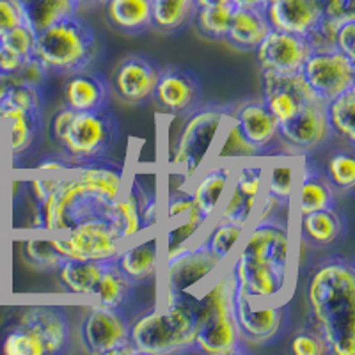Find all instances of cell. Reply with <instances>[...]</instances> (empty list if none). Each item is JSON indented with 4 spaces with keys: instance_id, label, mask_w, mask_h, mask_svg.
Here are the masks:
<instances>
[{
    "instance_id": "obj_1",
    "label": "cell",
    "mask_w": 355,
    "mask_h": 355,
    "mask_svg": "<svg viewBox=\"0 0 355 355\" xmlns=\"http://www.w3.org/2000/svg\"><path fill=\"white\" fill-rule=\"evenodd\" d=\"M293 208L256 217L227 261L234 283L254 302L281 304L291 295L297 274Z\"/></svg>"
},
{
    "instance_id": "obj_2",
    "label": "cell",
    "mask_w": 355,
    "mask_h": 355,
    "mask_svg": "<svg viewBox=\"0 0 355 355\" xmlns=\"http://www.w3.org/2000/svg\"><path fill=\"white\" fill-rule=\"evenodd\" d=\"M307 327L315 329L327 354H355V266L331 254L311 268L306 283Z\"/></svg>"
},
{
    "instance_id": "obj_3",
    "label": "cell",
    "mask_w": 355,
    "mask_h": 355,
    "mask_svg": "<svg viewBox=\"0 0 355 355\" xmlns=\"http://www.w3.org/2000/svg\"><path fill=\"white\" fill-rule=\"evenodd\" d=\"M199 322V295L196 291H167L137 320L130 322V343L137 354L194 352Z\"/></svg>"
},
{
    "instance_id": "obj_4",
    "label": "cell",
    "mask_w": 355,
    "mask_h": 355,
    "mask_svg": "<svg viewBox=\"0 0 355 355\" xmlns=\"http://www.w3.org/2000/svg\"><path fill=\"white\" fill-rule=\"evenodd\" d=\"M233 275L230 266L205 283L199 295V322L194 338V352L206 355H236L249 352L231 313Z\"/></svg>"
},
{
    "instance_id": "obj_5",
    "label": "cell",
    "mask_w": 355,
    "mask_h": 355,
    "mask_svg": "<svg viewBox=\"0 0 355 355\" xmlns=\"http://www.w3.org/2000/svg\"><path fill=\"white\" fill-rule=\"evenodd\" d=\"M110 206L112 202L68 171L61 174L52 194L40 205H34L28 230L40 233L75 230L94 218H109Z\"/></svg>"
},
{
    "instance_id": "obj_6",
    "label": "cell",
    "mask_w": 355,
    "mask_h": 355,
    "mask_svg": "<svg viewBox=\"0 0 355 355\" xmlns=\"http://www.w3.org/2000/svg\"><path fill=\"white\" fill-rule=\"evenodd\" d=\"M233 105L208 103L199 105L185 116V123L178 132L169 151V169L180 178V185L189 187L196 174L202 169L215 151L222 126Z\"/></svg>"
},
{
    "instance_id": "obj_7",
    "label": "cell",
    "mask_w": 355,
    "mask_h": 355,
    "mask_svg": "<svg viewBox=\"0 0 355 355\" xmlns=\"http://www.w3.org/2000/svg\"><path fill=\"white\" fill-rule=\"evenodd\" d=\"M71 341L68 313L57 306L24 307L0 339L6 355H55L64 354Z\"/></svg>"
},
{
    "instance_id": "obj_8",
    "label": "cell",
    "mask_w": 355,
    "mask_h": 355,
    "mask_svg": "<svg viewBox=\"0 0 355 355\" xmlns=\"http://www.w3.org/2000/svg\"><path fill=\"white\" fill-rule=\"evenodd\" d=\"M96 52V34L78 12L36 33L34 55L49 71L71 75L87 69Z\"/></svg>"
},
{
    "instance_id": "obj_9",
    "label": "cell",
    "mask_w": 355,
    "mask_h": 355,
    "mask_svg": "<svg viewBox=\"0 0 355 355\" xmlns=\"http://www.w3.org/2000/svg\"><path fill=\"white\" fill-rule=\"evenodd\" d=\"M119 139V121L110 107L87 112H75L68 130L59 142V150L71 164L109 158Z\"/></svg>"
},
{
    "instance_id": "obj_10",
    "label": "cell",
    "mask_w": 355,
    "mask_h": 355,
    "mask_svg": "<svg viewBox=\"0 0 355 355\" xmlns=\"http://www.w3.org/2000/svg\"><path fill=\"white\" fill-rule=\"evenodd\" d=\"M130 320L123 309H110L100 304L84 307L78 325V341L91 355L137 354L130 343Z\"/></svg>"
},
{
    "instance_id": "obj_11",
    "label": "cell",
    "mask_w": 355,
    "mask_h": 355,
    "mask_svg": "<svg viewBox=\"0 0 355 355\" xmlns=\"http://www.w3.org/2000/svg\"><path fill=\"white\" fill-rule=\"evenodd\" d=\"M265 158L256 157L236 162L227 198L222 199L214 218L247 227L256 218L265 190Z\"/></svg>"
},
{
    "instance_id": "obj_12",
    "label": "cell",
    "mask_w": 355,
    "mask_h": 355,
    "mask_svg": "<svg viewBox=\"0 0 355 355\" xmlns=\"http://www.w3.org/2000/svg\"><path fill=\"white\" fill-rule=\"evenodd\" d=\"M224 265L226 261L217 258L201 240H198L171 258L162 259L157 274L160 293L196 291V288L208 283Z\"/></svg>"
},
{
    "instance_id": "obj_13",
    "label": "cell",
    "mask_w": 355,
    "mask_h": 355,
    "mask_svg": "<svg viewBox=\"0 0 355 355\" xmlns=\"http://www.w3.org/2000/svg\"><path fill=\"white\" fill-rule=\"evenodd\" d=\"M49 234L64 259H110L125 245L109 218H94L75 230Z\"/></svg>"
},
{
    "instance_id": "obj_14",
    "label": "cell",
    "mask_w": 355,
    "mask_h": 355,
    "mask_svg": "<svg viewBox=\"0 0 355 355\" xmlns=\"http://www.w3.org/2000/svg\"><path fill=\"white\" fill-rule=\"evenodd\" d=\"M300 75L311 91L325 103L355 87V62L338 50H313Z\"/></svg>"
},
{
    "instance_id": "obj_15",
    "label": "cell",
    "mask_w": 355,
    "mask_h": 355,
    "mask_svg": "<svg viewBox=\"0 0 355 355\" xmlns=\"http://www.w3.org/2000/svg\"><path fill=\"white\" fill-rule=\"evenodd\" d=\"M231 313L245 345H266L283 327V306L250 300L234 283L231 286Z\"/></svg>"
},
{
    "instance_id": "obj_16",
    "label": "cell",
    "mask_w": 355,
    "mask_h": 355,
    "mask_svg": "<svg viewBox=\"0 0 355 355\" xmlns=\"http://www.w3.org/2000/svg\"><path fill=\"white\" fill-rule=\"evenodd\" d=\"M160 66L142 53L123 57L110 77V91L126 105H144L153 100Z\"/></svg>"
},
{
    "instance_id": "obj_17",
    "label": "cell",
    "mask_w": 355,
    "mask_h": 355,
    "mask_svg": "<svg viewBox=\"0 0 355 355\" xmlns=\"http://www.w3.org/2000/svg\"><path fill=\"white\" fill-rule=\"evenodd\" d=\"M151 101H155L166 116L185 117L202 105L201 80L192 71L178 66L160 68Z\"/></svg>"
},
{
    "instance_id": "obj_18",
    "label": "cell",
    "mask_w": 355,
    "mask_h": 355,
    "mask_svg": "<svg viewBox=\"0 0 355 355\" xmlns=\"http://www.w3.org/2000/svg\"><path fill=\"white\" fill-rule=\"evenodd\" d=\"M316 98L318 96L311 91L300 73L277 75L261 71V101L279 125L290 121L295 114H299Z\"/></svg>"
},
{
    "instance_id": "obj_19",
    "label": "cell",
    "mask_w": 355,
    "mask_h": 355,
    "mask_svg": "<svg viewBox=\"0 0 355 355\" xmlns=\"http://www.w3.org/2000/svg\"><path fill=\"white\" fill-rule=\"evenodd\" d=\"M311 52L313 46L307 37L270 28L256 49V61L261 71L293 75L300 73Z\"/></svg>"
},
{
    "instance_id": "obj_20",
    "label": "cell",
    "mask_w": 355,
    "mask_h": 355,
    "mask_svg": "<svg viewBox=\"0 0 355 355\" xmlns=\"http://www.w3.org/2000/svg\"><path fill=\"white\" fill-rule=\"evenodd\" d=\"M281 144L297 153H309L331 139L325 117V101L316 98L309 101L290 121L279 125Z\"/></svg>"
},
{
    "instance_id": "obj_21",
    "label": "cell",
    "mask_w": 355,
    "mask_h": 355,
    "mask_svg": "<svg viewBox=\"0 0 355 355\" xmlns=\"http://www.w3.org/2000/svg\"><path fill=\"white\" fill-rule=\"evenodd\" d=\"M231 117L239 126L242 137L249 142L261 157L274 153L275 146L281 144L279 123L259 100H245L236 107H231Z\"/></svg>"
},
{
    "instance_id": "obj_22",
    "label": "cell",
    "mask_w": 355,
    "mask_h": 355,
    "mask_svg": "<svg viewBox=\"0 0 355 355\" xmlns=\"http://www.w3.org/2000/svg\"><path fill=\"white\" fill-rule=\"evenodd\" d=\"M236 162L222 160V158H210L202 169L189 183V190L192 199L201 210V214L208 218V222L217 214L222 199L226 198L227 189L231 185Z\"/></svg>"
},
{
    "instance_id": "obj_23",
    "label": "cell",
    "mask_w": 355,
    "mask_h": 355,
    "mask_svg": "<svg viewBox=\"0 0 355 355\" xmlns=\"http://www.w3.org/2000/svg\"><path fill=\"white\" fill-rule=\"evenodd\" d=\"M114 259L117 268L135 284L157 275L162 263L160 230L144 231L141 236L125 243Z\"/></svg>"
},
{
    "instance_id": "obj_24",
    "label": "cell",
    "mask_w": 355,
    "mask_h": 355,
    "mask_svg": "<svg viewBox=\"0 0 355 355\" xmlns=\"http://www.w3.org/2000/svg\"><path fill=\"white\" fill-rule=\"evenodd\" d=\"M299 185L295 187L293 215L309 214L322 208H336V190L315 160L302 155L299 166Z\"/></svg>"
},
{
    "instance_id": "obj_25",
    "label": "cell",
    "mask_w": 355,
    "mask_h": 355,
    "mask_svg": "<svg viewBox=\"0 0 355 355\" xmlns=\"http://www.w3.org/2000/svg\"><path fill=\"white\" fill-rule=\"evenodd\" d=\"M263 11L270 28L304 37L315 33V28L323 20L322 12L313 0H274L272 4L265 6Z\"/></svg>"
},
{
    "instance_id": "obj_26",
    "label": "cell",
    "mask_w": 355,
    "mask_h": 355,
    "mask_svg": "<svg viewBox=\"0 0 355 355\" xmlns=\"http://www.w3.org/2000/svg\"><path fill=\"white\" fill-rule=\"evenodd\" d=\"M110 84L100 73L82 71L68 75L64 82V105L75 112L105 109L110 105Z\"/></svg>"
},
{
    "instance_id": "obj_27",
    "label": "cell",
    "mask_w": 355,
    "mask_h": 355,
    "mask_svg": "<svg viewBox=\"0 0 355 355\" xmlns=\"http://www.w3.org/2000/svg\"><path fill=\"white\" fill-rule=\"evenodd\" d=\"M150 189H146L139 178H133L130 185H125L123 194L112 202L109 220L123 243H128L144 233L142 227V205Z\"/></svg>"
},
{
    "instance_id": "obj_28",
    "label": "cell",
    "mask_w": 355,
    "mask_h": 355,
    "mask_svg": "<svg viewBox=\"0 0 355 355\" xmlns=\"http://www.w3.org/2000/svg\"><path fill=\"white\" fill-rule=\"evenodd\" d=\"M300 158L295 153H272L265 158V190L263 194L281 206L293 208L295 187L299 178Z\"/></svg>"
},
{
    "instance_id": "obj_29",
    "label": "cell",
    "mask_w": 355,
    "mask_h": 355,
    "mask_svg": "<svg viewBox=\"0 0 355 355\" xmlns=\"http://www.w3.org/2000/svg\"><path fill=\"white\" fill-rule=\"evenodd\" d=\"M2 105V103H0ZM4 109V146L2 151H8L11 158H18L33 146L43 128V112L6 107Z\"/></svg>"
},
{
    "instance_id": "obj_30",
    "label": "cell",
    "mask_w": 355,
    "mask_h": 355,
    "mask_svg": "<svg viewBox=\"0 0 355 355\" xmlns=\"http://www.w3.org/2000/svg\"><path fill=\"white\" fill-rule=\"evenodd\" d=\"M71 173L110 202L116 201L125 190V166L109 158L75 164Z\"/></svg>"
},
{
    "instance_id": "obj_31",
    "label": "cell",
    "mask_w": 355,
    "mask_h": 355,
    "mask_svg": "<svg viewBox=\"0 0 355 355\" xmlns=\"http://www.w3.org/2000/svg\"><path fill=\"white\" fill-rule=\"evenodd\" d=\"M105 20L116 33L137 36L153 28L151 0H103Z\"/></svg>"
},
{
    "instance_id": "obj_32",
    "label": "cell",
    "mask_w": 355,
    "mask_h": 355,
    "mask_svg": "<svg viewBox=\"0 0 355 355\" xmlns=\"http://www.w3.org/2000/svg\"><path fill=\"white\" fill-rule=\"evenodd\" d=\"M297 231L300 242L311 247H329L343 234V215L338 211V206L297 215Z\"/></svg>"
},
{
    "instance_id": "obj_33",
    "label": "cell",
    "mask_w": 355,
    "mask_h": 355,
    "mask_svg": "<svg viewBox=\"0 0 355 355\" xmlns=\"http://www.w3.org/2000/svg\"><path fill=\"white\" fill-rule=\"evenodd\" d=\"M107 261L109 259H64L55 270L59 286L68 293L94 297Z\"/></svg>"
},
{
    "instance_id": "obj_34",
    "label": "cell",
    "mask_w": 355,
    "mask_h": 355,
    "mask_svg": "<svg viewBox=\"0 0 355 355\" xmlns=\"http://www.w3.org/2000/svg\"><path fill=\"white\" fill-rule=\"evenodd\" d=\"M268 31L270 25L263 9L234 8L226 41L242 52H256Z\"/></svg>"
},
{
    "instance_id": "obj_35",
    "label": "cell",
    "mask_w": 355,
    "mask_h": 355,
    "mask_svg": "<svg viewBox=\"0 0 355 355\" xmlns=\"http://www.w3.org/2000/svg\"><path fill=\"white\" fill-rule=\"evenodd\" d=\"M36 33L27 24L11 28L0 36V71L2 77L11 78L18 69L34 55Z\"/></svg>"
},
{
    "instance_id": "obj_36",
    "label": "cell",
    "mask_w": 355,
    "mask_h": 355,
    "mask_svg": "<svg viewBox=\"0 0 355 355\" xmlns=\"http://www.w3.org/2000/svg\"><path fill=\"white\" fill-rule=\"evenodd\" d=\"M15 2L24 15L25 24L34 33H40L62 18L80 12L78 0H15Z\"/></svg>"
},
{
    "instance_id": "obj_37",
    "label": "cell",
    "mask_w": 355,
    "mask_h": 355,
    "mask_svg": "<svg viewBox=\"0 0 355 355\" xmlns=\"http://www.w3.org/2000/svg\"><path fill=\"white\" fill-rule=\"evenodd\" d=\"M355 87L348 89L345 93L338 94L336 98L325 103V117L331 137L339 139L345 146L354 148L355 146Z\"/></svg>"
},
{
    "instance_id": "obj_38",
    "label": "cell",
    "mask_w": 355,
    "mask_h": 355,
    "mask_svg": "<svg viewBox=\"0 0 355 355\" xmlns=\"http://www.w3.org/2000/svg\"><path fill=\"white\" fill-rule=\"evenodd\" d=\"M135 286L137 284L132 283L117 268L116 259H109L105 270L101 274L100 283H98L96 293H94V297L98 299L96 304H100L103 307H110V309H123L133 297Z\"/></svg>"
},
{
    "instance_id": "obj_39",
    "label": "cell",
    "mask_w": 355,
    "mask_h": 355,
    "mask_svg": "<svg viewBox=\"0 0 355 355\" xmlns=\"http://www.w3.org/2000/svg\"><path fill=\"white\" fill-rule=\"evenodd\" d=\"M245 230L247 227L233 224V222L211 218L210 224L202 230L199 240H201L217 258H220L222 261L227 263L231 259V256L234 254L236 247H239Z\"/></svg>"
},
{
    "instance_id": "obj_40",
    "label": "cell",
    "mask_w": 355,
    "mask_h": 355,
    "mask_svg": "<svg viewBox=\"0 0 355 355\" xmlns=\"http://www.w3.org/2000/svg\"><path fill=\"white\" fill-rule=\"evenodd\" d=\"M196 0H151L153 28L160 33H178L194 18Z\"/></svg>"
},
{
    "instance_id": "obj_41",
    "label": "cell",
    "mask_w": 355,
    "mask_h": 355,
    "mask_svg": "<svg viewBox=\"0 0 355 355\" xmlns=\"http://www.w3.org/2000/svg\"><path fill=\"white\" fill-rule=\"evenodd\" d=\"M33 233V236L21 240V254L25 263L41 272L57 270V266L64 261V256L53 245L49 233H40V231Z\"/></svg>"
},
{
    "instance_id": "obj_42",
    "label": "cell",
    "mask_w": 355,
    "mask_h": 355,
    "mask_svg": "<svg viewBox=\"0 0 355 355\" xmlns=\"http://www.w3.org/2000/svg\"><path fill=\"white\" fill-rule=\"evenodd\" d=\"M178 220H194L202 224V226L210 224L208 218L201 214L194 199H192L189 187L185 185H180L178 189L169 190L166 198L162 199V224H169V222Z\"/></svg>"
},
{
    "instance_id": "obj_43",
    "label": "cell",
    "mask_w": 355,
    "mask_h": 355,
    "mask_svg": "<svg viewBox=\"0 0 355 355\" xmlns=\"http://www.w3.org/2000/svg\"><path fill=\"white\" fill-rule=\"evenodd\" d=\"M233 4H218L208 6V8H198L194 12L196 31L201 36L215 41H226L227 31L231 25V17H233Z\"/></svg>"
},
{
    "instance_id": "obj_44",
    "label": "cell",
    "mask_w": 355,
    "mask_h": 355,
    "mask_svg": "<svg viewBox=\"0 0 355 355\" xmlns=\"http://www.w3.org/2000/svg\"><path fill=\"white\" fill-rule=\"evenodd\" d=\"M206 226L194 220H178L162 224L160 226V245H162V259L171 258L173 254L185 249L190 243L198 242L202 230Z\"/></svg>"
},
{
    "instance_id": "obj_45",
    "label": "cell",
    "mask_w": 355,
    "mask_h": 355,
    "mask_svg": "<svg viewBox=\"0 0 355 355\" xmlns=\"http://www.w3.org/2000/svg\"><path fill=\"white\" fill-rule=\"evenodd\" d=\"M325 176H327L329 183L336 192H350L355 187V158H354V148L348 146H341L339 150L332 151L327 158L325 169H323Z\"/></svg>"
},
{
    "instance_id": "obj_46",
    "label": "cell",
    "mask_w": 355,
    "mask_h": 355,
    "mask_svg": "<svg viewBox=\"0 0 355 355\" xmlns=\"http://www.w3.org/2000/svg\"><path fill=\"white\" fill-rule=\"evenodd\" d=\"M214 158H222V160H247V158L261 157L258 151L242 137L239 126L233 121V117L227 116L226 123L222 126V132L218 135L217 146H215Z\"/></svg>"
},
{
    "instance_id": "obj_47",
    "label": "cell",
    "mask_w": 355,
    "mask_h": 355,
    "mask_svg": "<svg viewBox=\"0 0 355 355\" xmlns=\"http://www.w3.org/2000/svg\"><path fill=\"white\" fill-rule=\"evenodd\" d=\"M288 350L293 355H323L327 354V347L323 343L322 336L311 327H304L295 332L290 339Z\"/></svg>"
},
{
    "instance_id": "obj_48",
    "label": "cell",
    "mask_w": 355,
    "mask_h": 355,
    "mask_svg": "<svg viewBox=\"0 0 355 355\" xmlns=\"http://www.w3.org/2000/svg\"><path fill=\"white\" fill-rule=\"evenodd\" d=\"M322 12L323 20L341 21L355 18V0H313Z\"/></svg>"
},
{
    "instance_id": "obj_49",
    "label": "cell",
    "mask_w": 355,
    "mask_h": 355,
    "mask_svg": "<svg viewBox=\"0 0 355 355\" xmlns=\"http://www.w3.org/2000/svg\"><path fill=\"white\" fill-rule=\"evenodd\" d=\"M355 18L339 24L334 34V49L355 62Z\"/></svg>"
},
{
    "instance_id": "obj_50",
    "label": "cell",
    "mask_w": 355,
    "mask_h": 355,
    "mask_svg": "<svg viewBox=\"0 0 355 355\" xmlns=\"http://www.w3.org/2000/svg\"><path fill=\"white\" fill-rule=\"evenodd\" d=\"M59 180H61V174H57V178H34V180H28L24 187L27 189L34 205H40L55 190Z\"/></svg>"
},
{
    "instance_id": "obj_51",
    "label": "cell",
    "mask_w": 355,
    "mask_h": 355,
    "mask_svg": "<svg viewBox=\"0 0 355 355\" xmlns=\"http://www.w3.org/2000/svg\"><path fill=\"white\" fill-rule=\"evenodd\" d=\"M25 24L24 15L15 0H0V36H4L11 28Z\"/></svg>"
},
{
    "instance_id": "obj_52",
    "label": "cell",
    "mask_w": 355,
    "mask_h": 355,
    "mask_svg": "<svg viewBox=\"0 0 355 355\" xmlns=\"http://www.w3.org/2000/svg\"><path fill=\"white\" fill-rule=\"evenodd\" d=\"M73 116H75V110H71L69 107L62 105L61 109L53 114L52 119H50L49 137H50V141H52L55 146L61 142L62 135H64L66 130H68V126H69V123H71Z\"/></svg>"
},
{
    "instance_id": "obj_53",
    "label": "cell",
    "mask_w": 355,
    "mask_h": 355,
    "mask_svg": "<svg viewBox=\"0 0 355 355\" xmlns=\"http://www.w3.org/2000/svg\"><path fill=\"white\" fill-rule=\"evenodd\" d=\"M73 166H75V164H71V162H69L68 158H64L61 155V157L41 158V160L36 164V167H34V169H36V171H43V173L62 174V173H68V171H71Z\"/></svg>"
},
{
    "instance_id": "obj_54",
    "label": "cell",
    "mask_w": 355,
    "mask_h": 355,
    "mask_svg": "<svg viewBox=\"0 0 355 355\" xmlns=\"http://www.w3.org/2000/svg\"><path fill=\"white\" fill-rule=\"evenodd\" d=\"M233 8H249V9H263L265 2L263 0H230Z\"/></svg>"
},
{
    "instance_id": "obj_55",
    "label": "cell",
    "mask_w": 355,
    "mask_h": 355,
    "mask_svg": "<svg viewBox=\"0 0 355 355\" xmlns=\"http://www.w3.org/2000/svg\"><path fill=\"white\" fill-rule=\"evenodd\" d=\"M230 0H196V8H208V6L227 4Z\"/></svg>"
},
{
    "instance_id": "obj_56",
    "label": "cell",
    "mask_w": 355,
    "mask_h": 355,
    "mask_svg": "<svg viewBox=\"0 0 355 355\" xmlns=\"http://www.w3.org/2000/svg\"><path fill=\"white\" fill-rule=\"evenodd\" d=\"M103 4V0H78V6H80V9H93L96 8V6H101Z\"/></svg>"
},
{
    "instance_id": "obj_57",
    "label": "cell",
    "mask_w": 355,
    "mask_h": 355,
    "mask_svg": "<svg viewBox=\"0 0 355 355\" xmlns=\"http://www.w3.org/2000/svg\"><path fill=\"white\" fill-rule=\"evenodd\" d=\"M4 146V109L0 105V151Z\"/></svg>"
},
{
    "instance_id": "obj_58",
    "label": "cell",
    "mask_w": 355,
    "mask_h": 355,
    "mask_svg": "<svg viewBox=\"0 0 355 355\" xmlns=\"http://www.w3.org/2000/svg\"><path fill=\"white\" fill-rule=\"evenodd\" d=\"M2 194H4V187H2V180H0V202H2Z\"/></svg>"
},
{
    "instance_id": "obj_59",
    "label": "cell",
    "mask_w": 355,
    "mask_h": 355,
    "mask_svg": "<svg viewBox=\"0 0 355 355\" xmlns=\"http://www.w3.org/2000/svg\"><path fill=\"white\" fill-rule=\"evenodd\" d=\"M263 2H265V6H268V4H272L274 0H263ZM263 9H265V8H263Z\"/></svg>"
},
{
    "instance_id": "obj_60",
    "label": "cell",
    "mask_w": 355,
    "mask_h": 355,
    "mask_svg": "<svg viewBox=\"0 0 355 355\" xmlns=\"http://www.w3.org/2000/svg\"><path fill=\"white\" fill-rule=\"evenodd\" d=\"M4 80V77H2V71H0V82Z\"/></svg>"
}]
</instances>
